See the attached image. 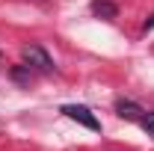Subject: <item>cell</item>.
<instances>
[{"instance_id":"obj_1","label":"cell","mask_w":154,"mask_h":151,"mask_svg":"<svg viewBox=\"0 0 154 151\" xmlns=\"http://www.w3.org/2000/svg\"><path fill=\"white\" fill-rule=\"evenodd\" d=\"M21 59H24L27 68H36L42 74L54 71V59L48 57V51H45L42 45H24V48H21Z\"/></svg>"},{"instance_id":"obj_2","label":"cell","mask_w":154,"mask_h":151,"mask_svg":"<svg viewBox=\"0 0 154 151\" xmlns=\"http://www.w3.org/2000/svg\"><path fill=\"white\" fill-rule=\"evenodd\" d=\"M62 113L68 116L71 122L83 125V128H89V131H101V122L95 119V113H92L89 107H83V104H65V107H62Z\"/></svg>"},{"instance_id":"obj_3","label":"cell","mask_w":154,"mask_h":151,"mask_svg":"<svg viewBox=\"0 0 154 151\" xmlns=\"http://www.w3.org/2000/svg\"><path fill=\"white\" fill-rule=\"evenodd\" d=\"M116 113H119V119H125V122H139L145 110H142L139 104H134V101L119 98V101H116Z\"/></svg>"},{"instance_id":"obj_4","label":"cell","mask_w":154,"mask_h":151,"mask_svg":"<svg viewBox=\"0 0 154 151\" xmlns=\"http://www.w3.org/2000/svg\"><path fill=\"white\" fill-rule=\"evenodd\" d=\"M92 12H95L98 18H104V21H113L119 15V6H116L113 0H95L92 3Z\"/></svg>"},{"instance_id":"obj_5","label":"cell","mask_w":154,"mask_h":151,"mask_svg":"<svg viewBox=\"0 0 154 151\" xmlns=\"http://www.w3.org/2000/svg\"><path fill=\"white\" fill-rule=\"evenodd\" d=\"M139 125L145 128V131L154 136V113H142V119H139Z\"/></svg>"},{"instance_id":"obj_6","label":"cell","mask_w":154,"mask_h":151,"mask_svg":"<svg viewBox=\"0 0 154 151\" xmlns=\"http://www.w3.org/2000/svg\"><path fill=\"white\" fill-rule=\"evenodd\" d=\"M142 30H145V33H148V30H154V15H151L148 21H145V24H142Z\"/></svg>"}]
</instances>
